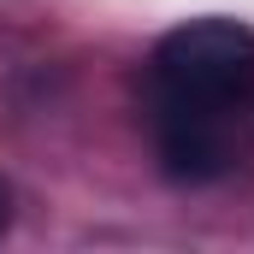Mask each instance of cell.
Listing matches in <instances>:
<instances>
[{
  "label": "cell",
  "instance_id": "obj_2",
  "mask_svg": "<svg viewBox=\"0 0 254 254\" xmlns=\"http://www.w3.org/2000/svg\"><path fill=\"white\" fill-rule=\"evenodd\" d=\"M154 142L172 178L184 184H213L237 166V113H207V107H172L160 101L154 113Z\"/></svg>",
  "mask_w": 254,
  "mask_h": 254
},
{
  "label": "cell",
  "instance_id": "obj_3",
  "mask_svg": "<svg viewBox=\"0 0 254 254\" xmlns=\"http://www.w3.org/2000/svg\"><path fill=\"white\" fill-rule=\"evenodd\" d=\"M6 225H12V184L0 178V237H6Z\"/></svg>",
  "mask_w": 254,
  "mask_h": 254
},
{
  "label": "cell",
  "instance_id": "obj_1",
  "mask_svg": "<svg viewBox=\"0 0 254 254\" xmlns=\"http://www.w3.org/2000/svg\"><path fill=\"white\" fill-rule=\"evenodd\" d=\"M154 95L172 107L237 113L254 101V30L237 18H190L154 48Z\"/></svg>",
  "mask_w": 254,
  "mask_h": 254
}]
</instances>
